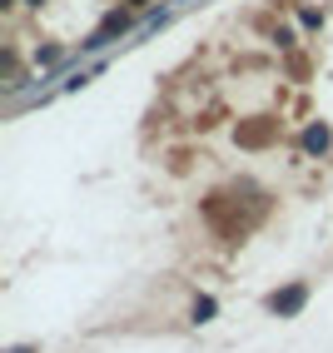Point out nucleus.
Returning a JSON list of instances; mask_svg holds the SVG:
<instances>
[{
	"label": "nucleus",
	"mask_w": 333,
	"mask_h": 353,
	"mask_svg": "<svg viewBox=\"0 0 333 353\" xmlns=\"http://www.w3.org/2000/svg\"><path fill=\"white\" fill-rule=\"evenodd\" d=\"M134 26V10H110L105 20H100V30H94L90 40H85V50H100V45H110L114 35H125Z\"/></svg>",
	"instance_id": "1"
},
{
	"label": "nucleus",
	"mask_w": 333,
	"mask_h": 353,
	"mask_svg": "<svg viewBox=\"0 0 333 353\" xmlns=\"http://www.w3.org/2000/svg\"><path fill=\"white\" fill-rule=\"evenodd\" d=\"M274 134H279V120H269V114H264V125H239V145H244V150H264Z\"/></svg>",
	"instance_id": "2"
},
{
	"label": "nucleus",
	"mask_w": 333,
	"mask_h": 353,
	"mask_svg": "<svg viewBox=\"0 0 333 353\" xmlns=\"http://www.w3.org/2000/svg\"><path fill=\"white\" fill-rule=\"evenodd\" d=\"M303 299H308V289L294 284V289H283V294H269V309H274V314H299Z\"/></svg>",
	"instance_id": "3"
},
{
	"label": "nucleus",
	"mask_w": 333,
	"mask_h": 353,
	"mask_svg": "<svg viewBox=\"0 0 333 353\" xmlns=\"http://www.w3.org/2000/svg\"><path fill=\"white\" fill-rule=\"evenodd\" d=\"M328 145H333L328 125H308V130H303V150H308V154H323Z\"/></svg>",
	"instance_id": "4"
},
{
	"label": "nucleus",
	"mask_w": 333,
	"mask_h": 353,
	"mask_svg": "<svg viewBox=\"0 0 333 353\" xmlns=\"http://www.w3.org/2000/svg\"><path fill=\"white\" fill-rule=\"evenodd\" d=\"M214 319V299H194V323H209Z\"/></svg>",
	"instance_id": "5"
},
{
	"label": "nucleus",
	"mask_w": 333,
	"mask_h": 353,
	"mask_svg": "<svg viewBox=\"0 0 333 353\" xmlns=\"http://www.w3.org/2000/svg\"><path fill=\"white\" fill-rule=\"evenodd\" d=\"M154 6V0H130V10H150Z\"/></svg>",
	"instance_id": "6"
},
{
	"label": "nucleus",
	"mask_w": 333,
	"mask_h": 353,
	"mask_svg": "<svg viewBox=\"0 0 333 353\" xmlns=\"http://www.w3.org/2000/svg\"><path fill=\"white\" fill-rule=\"evenodd\" d=\"M10 353H35V348H10Z\"/></svg>",
	"instance_id": "7"
},
{
	"label": "nucleus",
	"mask_w": 333,
	"mask_h": 353,
	"mask_svg": "<svg viewBox=\"0 0 333 353\" xmlns=\"http://www.w3.org/2000/svg\"><path fill=\"white\" fill-rule=\"evenodd\" d=\"M30 6H45V0H30Z\"/></svg>",
	"instance_id": "8"
}]
</instances>
